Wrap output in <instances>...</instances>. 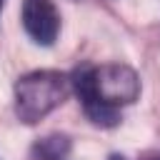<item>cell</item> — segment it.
Listing matches in <instances>:
<instances>
[{
	"instance_id": "3",
	"label": "cell",
	"mask_w": 160,
	"mask_h": 160,
	"mask_svg": "<svg viewBox=\"0 0 160 160\" xmlns=\"http://www.w3.org/2000/svg\"><path fill=\"white\" fill-rule=\"evenodd\" d=\"M22 28L38 45H52L60 32V12L52 0H22Z\"/></svg>"
},
{
	"instance_id": "4",
	"label": "cell",
	"mask_w": 160,
	"mask_h": 160,
	"mask_svg": "<svg viewBox=\"0 0 160 160\" xmlns=\"http://www.w3.org/2000/svg\"><path fill=\"white\" fill-rule=\"evenodd\" d=\"M35 150L40 152V160H60V158L68 152V138H62V135H50V138L40 140Z\"/></svg>"
},
{
	"instance_id": "5",
	"label": "cell",
	"mask_w": 160,
	"mask_h": 160,
	"mask_svg": "<svg viewBox=\"0 0 160 160\" xmlns=\"http://www.w3.org/2000/svg\"><path fill=\"white\" fill-rule=\"evenodd\" d=\"M108 160H125V158H122V155H110Z\"/></svg>"
},
{
	"instance_id": "2",
	"label": "cell",
	"mask_w": 160,
	"mask_h": 160,
	"mask_svg": "<svg viewBox=\"0 0 160 160\" xmlns=\"http://www.w3.org/2000/svg\"><path fill=\"white\" fill-rule=\"evenodd\" d=\"M72 90V80L58 70H32L15 82V115L25 125L40 122L60 108Z\"/></svg>"
},
{
	"instance_id": "7",
	"label": "cell",
	"mask_w": 160,
	"mask_h": 160,
	"mask_svg": "<svg viewBox=\"0 0 160 160\" xmlns=\"http://www.w3.org/2000/svg\"><path fill=\"white\" fill-rule=\"evenodd\" d=\"M155 160H160V158H155Z\"/></svg>"
},
{
	"instance_id": "6",
	"label": "cell",
	"mask_w": 160,
	"mask_h": 160,
	"mask_svg": "<svg viewBox=\"0 0 160 160\" xmlns=\"http://www.w3.org/2000/svg\"><path fill=\"white\" fill-rule=\"evenodd\" d=\"M0 10H2V0H0Z\"/></svg>"
},
{
	"instance_id": "1",
	"label": "cell",
	"mask_w": 160,
	"mask_h": 160,
	"mask_svg": "<svg viewBox=\"0 0 160 160\" xmlns=\"http://www.w3.org/2000/svg\"><path fill=\"white\" fill-rule=\"evenodd\" d=\"M72 88L80 95L88 118L102 128L118 125L120 122L118 108L132 105L140 98V78L130 65L122 62L82 68L75 72Z\"/></svg>"
}]
</instances>
